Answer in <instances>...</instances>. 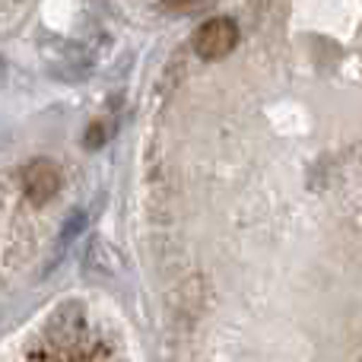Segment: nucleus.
<instances>
[{
  "instance_id": "nucleus-1",
  "label": "nucleus",
  "mask_w": 362,
  "mask_h": 362,
  "mask_svg": "<svg viewBox=\"0 0 362 362\" xmlns=\"http://www.w3.org/2000/svg\"><path fill=\"white\" fill-rule=\"evenodd\" d=\"M238 45V25L229 16H213L194 32V51L204 61H219Z\"/></svg>"
},
{
  "instance_id": "nucleus-2",
  "label": "nucleus",
  "mask_w": 362,
  "mask_h": 362,
  "mask_svg": "<svg viewBox=\"0 0 362 362\" xmlns=\"http://www.w3.org/2000/svg\"><path fill=\"white\" fill-rule=\"evenodd\" d=\"M23 191L32 204H48L61 191V169L51 159H32L23 169Z\"/></svg>"
},
{
  "instance_id": "nucleus-3",
  "label": "nucleus",
  "mask_w": 362,
  "mask_h": 362,
  "mask_svg": "<svg viewBox=\"0 0 362 362\" xmlns=\"http://www.w3.org/2000/svg\"><path fill=\"white\" fill-rule=\"evenodd\" d=\"M83 337V312L76 305H67L51 318L48 325V350L51 353H74Z\"/></svg>"
},
{
  "instance_id": "nucleus-4",
  "label": "nucleus",
  "mask_w": 362,
  "mask_h": 362,
  "mask_svg": "<svg viewBox=\"0 0 362 362\" xmlns=\"http://www.w3.org/2000/svg\"><path fill=\"white\" fill-rule=\"evenodd\" d=\"M165 6H169L172 13H191V10H197V6H204L206 0H163Z\"/></svg>"
},
{
  "instance_id": "nucleus-5",
  "label": "nucleus",
  "mask_w": 362,
  "mask_h": 362,
  "mask_svg": "<svg viewBox=\"0 0 362 362\" xmlns=\"http://www.w3.org/2000/svg\"><path fill=\"white\" fill-rule=\"evenodd\" d=\"M4 76H6V67H4V61H0V83H4Z\"/></svg>"
}]
</instances>
